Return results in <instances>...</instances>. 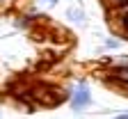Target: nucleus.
Instances as JSON below:
<instances>
[{
  "mask_svg": "<svg viewBox=\"0 0 128 119\" xmlns=\"http://www.w3.org/2000/svg\"><path fill=\"white\" fill-rule=\"evenodd\" d=\"M87 105H92V87L87 80H78V85L71 92V98H69V108H71V112L80 114Z\"/></svg>",
  "mask_w": 128,
  "mask_h": 119,
  "instance_id": "f257e3e1",
  "label": "nucleus"
},
{
  "mask_svg": "<svg viewBox=\"0 0 128 119\" xmlns=\"http://www.w3.org/2000/svg\"><path fill=\"white\" fill-rule=\"evenodd\" d=\"M66 19L78 23V25H85V12L80 9V7H69L66 9Z\"/></svg>",
  "mask_w": 128,
  "mask_h": 119,
  "instance_id": "f03ea898",
  "label": "nucleus"
},
{
  "mask_svg": "<svg viewBox=\"0 0 128 119\" xmlns=\"http://www.w3.org/2000/svg\"><path fill=\"white\" fill-rule=\"evenodd\" d=\"M32 21H34L32 16H18L14 25H16V28H23V30H25V28H30V25H32Z\"/></svg>",
  "mask_w": 128,
  "mask_h": 119,
  "instance_id": "7ed1b4c3",
  "label": "nucleus"
},
{
  "mask_svg": "<svg viewBox=\"0 0 128 119\" xmlns=\"http://www.w3.org/2000/svg\"><path fill=\"white\" fill-rule=\"evenodd\" d=\"M121 46V41L119 39H112V37H108L105 41H103V48H112V50H114V48H119Z\"/></svg>",
  "mask_w": 128,
  "mask_h": 119,
  "instance_id": "20e7f679",
  "label": "nucleus"
},
{
  "mask_svg": "<svg viewBox=\"0 0 128 119\" xmlns=\"http://www.w3.org/2000/svg\"><path fill=\"white\" fill-rule=\"evenodd\" d=\"M105 3H108V5H110V9H112V7H117V5H121L124 0H105Z\"/></svg>",
  "mask_w": 128,
  "mask_h": 119,
  "instance_id": "39448f33",
  "label": "nucleus"
},
{
  "mask_svg": "<svg viewBox=\"0 0 128 119\" xmlns=\"http://www.w3.org/2000/svg\"><path fill=\"white\" fill-rule=\"evenodd\" d=\"M112 119H128V112H119L117 117H112Z\"/></svg>",
  "mask_w": 128,
  "mask_h": 119,
  "instance_id": "423d86ee",
  "label": "nucleus"
},
{
  "mask_svg": "<svg viewBox=\"0 0 128 119\" xmlns=\"http://www.w3.org/2000/svg\"><path fill=\"white\" fill-rule=\"evenodd\" d=\"M121 39H126V41H128V25H126V28H124V32H121Z\"/></svg>",
  "mask_w": 128,
  "mask_h": 119,
  "instance_id": "0eeeda50",
  "label": "nucleus"
},
{
  "mask_svg": "<svg viewBox=\"0 0 128 119\" xmlns=\"http://www.w3.org/2000/svg\"><path fill=\"white\" fill-rule=\"evenodd\" d=\"M44 3H48V5H57L60 0H44Z\"/></svg>",
  "mask_w": 128,
  "mask_h": 119,
  "instance_id": "6e6552de",
  "label": "nucleus"
},
{
  "mask_svg": "<svg viewBox=\"0 0 128 119\" xmlns=\"http://www.w3.org/2000/svg\"><path fill=\"white\" fill-rule=\"evenodd\" d=\"M126 25H128V16H126Z\"/></svg>",
  "mask_w": 128,
  "mask_h": 119,
  "instance_id": "1a4fd4ad",
  "label": "nucleus"
}]
</instances>
